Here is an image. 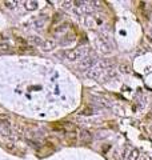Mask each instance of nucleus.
<instances>
[{
  "label": "nucleus",
  "mask_w": 152,
  "mask_h": 160,
  "mask_svg": "<svg viewBox=\"0 0 152 160\" xmlns=\"http://www.w3.org/2000/svg\"><path fill=\"white\" fill-rule=\"evenodd\" d=\"M110 61L108 60H101V61H97V63L89 68L87 72H86V76L89 78V79H93V80H97L101 78V75L104 73V71L107 68H110Z\"/></svg>",
  "instance_id": "obj_1"
},
{
  "label": "nucleus",
  "mask_w": 152,
  "mask_h": 160,
  "mask_svg": "<svg viewBox=\"0 0 152 160\" xmlns=\"http://www.w3.org/2000/svg\"><path fill=\"white\" fill-rule=\"evenodd\" d=\"M87 52H88L87 48L79 47V48H74V50L67 51L64 55H65V59H67V60H69V61H76V60H82L83 57H86Z\"/></svg>",
  "instance_id": "obj_2"
},
{
  "label": "nucleus",
  "mask_w": 152,
  "mask_h": 160,
  "mask_svg": "<svg viewBox=\"0 0 152 160\" xmlns=\"http://www.w3.org/2000/svg\"><path fill=\"white\" fill-rule=\"evenodd\" d=\"M97 63V59H96V56H86V57H83L82 60L79 61V64H78V68L80 71H88L89 68H92L93 65H95Z\"/></svg>",
  "instance_id": "obj_3"
},
{
  "label": "nucleus",
  "mask_w": 152,
  "mask_h": 160,
  "mask_svg": "<svg viewBox=\"0 0 152 160\" xmlns=\"http://www.w3.org/2000/svg\"><path fill=\"white\" fill-rule=\"evenodd\" d=\"M96 44H97V48L100 50V52L101 53H111L114 51V48H112V44H111L108 40H107L105 38H97V40H96Z\"/></svg>",
  "instance_id": "obj_4"
},
{
  "label": "nucleus",
  "mask_w": 152,
  "mask_h": 160,
  "mask_svg": "<svg viewBox=\"0 0 152 160\" xmlns=\"http://www.w3.org/2000/svg\"><path fill=\"white\" fill-rule=\"evenodd\" d=\"M79 140L82 141L83 144H88L92 141V133L87 131V130H82L79 132Z\"/></svg>",
  "instance_id": "obj_5"
},
{
  "label": "nucleus",
  "mask_w": 152,
  "mask_h": 160,
  "mask_svg": "<svg viewBox=\"0 0 152 160\" xmlns=\"http://www.w3.org/2000/svg\"><path fill=\"white\" fill-rule=\"evenodd\" d=\"M0 133H2L3 137H6V139H8V140H15L16 139V135L13 133V131L11 130L10 127L2 128V130H0Z\"/></svg>",
  "instance_id": "obj_6"
},
{
  "label": "nucleus",
  "mask_w": 152,
  "mask_h": 160,
  "mask_svg": "<svg viewBox=\"0 0 152 160\" xmlns=\"http://www.w3.org/2000/svg\"><path fill=\"white\" fill-rule=\"evenodd\" d=\"M42 50L43 51H47V52H50V51H52L53 48H56V43L53 42V40H51V39H48V40H44V42L42 43Z\"/></svg>",
  "instance_id": "obj_7"
},
{
  "label": "nucleus",
  "mask_w": 152,
  "mask_h": 160,
  "mask_svg": "<svg viewBox=\"0 0 152 160\" xmlns=\"http://www.w3.org/2000/svg\"><path fill=\"white\" fill-rule=\"evenodd\" d=\"M139 158H140V152H139V149L137 148L131 149V152H129L128 156H127L128 160H139Z\"/></svg>",
  "instance_id": "obj_8"
},
{
  "label": "nucleus",
  "mask_w": 152,
  "mask_h": 160,
  "mask_svg": "<svg viewBox=\"0 0 152 160\" xmlns=\"http://www.w3.org/2000/svg\"><path fill=\"white\" fill-rule=\"evenodd\" d=\"M25 10L28 11H34L38 8V2H25Z\"/></svg>",
  "instance_id": "obj_9"
},
{
  "label": "nucleus",
  "mask_w": 152,
  "mask_h": 160,
  "mask_svg": "<svg viewBox=\"0 0 152 160\" xmlns=\"http://www.w3.org/2000/svg\"><path fill=\"white\" fill-rule=\"evenodd\" d=\"M80 115H83V116H88V115H93L95 113V109L92 108V107H87V108L82 109V112H79Z\"/></svg>",
  "instance_id": "obj_10"
},
{
  "label": "nucleus",
  "mask_w": 152,
  "mask_h": 160,
  "mask_svg": "<svg viewBox=\"0 0 152 160\" xmlns=\"http://www.w3.org/2000/svg\"><path fill=\"white\" fill-rule=\"evenodd\" d=\"M11 50H10V46H8L7 43H2L0 44V53H4V52H10Z\"/></svg>",
  "instance_id": "obj_11"
},
{
  "label": "nucleus",
  "mask_w": 152,
  "mask_h": 160,
  "mask_svg": "<svg viewBox=\"0 0 152 160\" xmlns=\"http://www.w3.org/2000/svg\"><path fill=\"white\" fill-rule=\"evenodd\" d=\"M67 29H68V24H63V25H60L59 28H56L55 32H56V33H60V32L63 33V32H65Z\"/></svg>",
  "instance_id": "obj_12"
},
{
  "label": "nucleus",
  "mask_w": 152,
  "mask_h": 160,
  "mask_svg": "<svg viewBox=\"0 0 152 160\" xmlns=\"http://www.w3.org/2000/svg\"><path fill=\"white\" fill-rule=\"evenodd\" d=\"M120 72H123V73H128L129 72V67L128 65H124V64H120Z\"/></svg>",
  "instance_id": "obj_13"
},
{
  "label": "nucleus",
  "mask_w": 152,
  "mask_h": 160,
  "mask_svg": "<svg viewBox=\"0 0 152 160\" xmlns=\"http://www.w3.org/2000/svg\"><path fill=\"white\" fill-rule=\"evenodd\" d=\"M4 4H6L7 7H10V8H13V7H16L19 3H17V2H6Z\"/></svg>",
  "instance_id": "obj_14"
},
{
  "label": "nucleus",
  "mask_w": 152,
  "mask_h": 160,
  "mask_svg": "<svg viewBox=\"0 0 152 160\" xmlns=\"http://www.w3.org/2000/svg\"><path fill=\"white\" fill-rule=\"evenodd\" d=\"M139 160H152V158H151V155H141V156L139 158Z\"/></svg>",
  "instance_id": "obj_15"
},
{
  "label": "nucleus",
  "mask_w": 152,
  "mask_h": 160,
  "mask_svg": "<svg viewBox=\"0 0 152 160\" xmlns=\"http://www.w3.org/2000/svg\"><path fill=\"white\" fill-rule=\"evenodd\" d=\"M74 4V2H63V7L64 8H69Z\"/></svg>",
  "instance_id": "obj_16"
},
{
  "label": "nucleus",
  "mask_w": 152,
  "mask_h": 160,
  "mask_svg": "<svg viewBox=\"0 0 152 160\" xmlns=\"http://www.w3.org/2000/svg\"><path fill=\"white\" fill-rule=\"evenodd\" d=\"M148 36H150V39L152 40V28H151V29L148 31Z\"/></svg>",
  "instance_id": "obj_17"
}]
</instances>
